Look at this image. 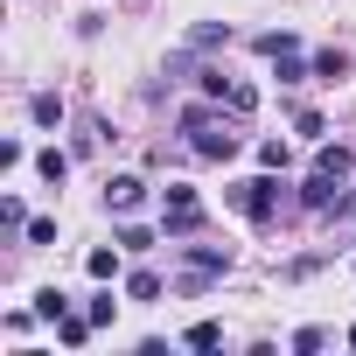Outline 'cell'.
Here are the masks:
<instances>
[{
    "instance_id": "obj_22",
    "label": "cell",
    "mask_w": 356,
    "mask_h": 356,
    "mask_svg": "<svg viewBox=\"0 0 356 356\" xmlns=\"http://www.w3.org/2000/svg\"><path fill=\"white\" fill-rule=\"evenodd\" d=\"M112 307H119V300H112V293H98V300H91V307H84V314H91V321H98V328H112Z\"/></svg>"
},
{
    "instance_id": "obj_14",
    "label": "cell",
    "mask_w": 356,
    "mask_h": 356,
    "mask_svg": "<svg viewBox=\"0 0 356 356\" xmlns=\"http://www.w3.org/2000/svg\"><path fill=\"white\" fill-rule=\"evenodd\" d=\"M189 42H196V49H224V42H231V29H224V22H203Z\"/></svg>"
},
{
    "instance_id": "obj_12",
    "label": "cell",
    "mask_w": 356,
    "mask_h": 356,
    "mask_svg": "<svg viewBox=\"0 0 356 356\" xmlns=\"http://www.w3.org/2000/svg\"><path fill=\"white\" fill-rule=\"evenodd\" d=\"M286 49H300L293 29H266V35H259V56H286Z\"/></svg>"
},
{
    "instance_id": "obj_23",
    "label": "cell",
    "mask_w": 356,
    "mask_h": 356,
    "mask_svg": "<svg viewBox=\"0 0 356 356\" xmlns=\"http://www.w3.org/2000/svg\"><path fill=\"white\" fill-rule=\"evenodd\" d=\"M321 342H328V335H321V328H300V335H293V356H314V349H321Z\"/></svg>"
},
{
    "instance_id": "obj_10",
    "label": "cell",
    "mask_w": 356,
    "mask_h": 356,
    "mask_svg": "<svg viewBox=\"0 0 356 356\" xmlns=\"http://www.w3.org/2000/svg\"><path fill=\"white\" fill-rule=\"evenodd\" d=\"M35 314H42V321H63V314H70V293L42 286V293H35Z\"/></svg>"
},
{
    "instance_id": "obj_1",
    "label": "cell",
    "mask_w": 356,
    "mask_h": 356,
    "mask_svg": "<svg viewBox=\"0 0 356 356\" xmlns=\"http://www.w3.org/2000/svg\"><path fill=\"white\" fill-rule=\"evenodd\" d=\"M238 112H210V105H189L182 112V133H189V147L203 154V161H231L238 154V126H231Z\"/></svg>"
},
{
    "instance_id": "obj_18",
    "label": "cell",
    "mask_w": 356,
    "mask_h": 356,
    "mask_svg": "<svg viewBox=\"0 0 356 356\" xmlns=\"http://www.w3.org/2000/svg\"><path fill=\"white\" fill-rule=\"evenodd\" d=\"M84 266H91V280H112V273H119V252H91Z\"/></svg>"
},
{
    "instance_id": "obj_15",
    "label": "cell",
    "mask_w": 356,
    "mask_h": 356,
    "mask_svg": "<svg viewBox=\"0 0 356 356\" xmlns=\"http://www.w3.org/2000/svg\"><path fill=\"white\" fill-rule=\"evenodd\" d=\"M126 293H133V300H161V273H133Z\"/></svg>"
},
{
    "instance_id": "obj_16",
    "label": "cell",
    "mask_w": 356,
    "mask_h": 356,
    "mask_svg": "<svg viewBox=\"0 0 356 356\" xmlns=\"http://www.w3.org/2000/svg\"><path fill=\"white\" fill-rule=\"evenodd\" d=\"M182 342H189V349H217V342H224V328H217V321H196Z\"/></svg>"
},
{
    "instance_id": "obj_24",
    "label": "cell",
    "mask_w": 356,
    "mask_h": 356,
    "mask_svg": "<svg viewBox=\"0 0 356 356\" xmlns=\"http://www.w3.org/2000/svg\"><path fill=\"white\" fill-rule=\"evenodd\" d=\"M349 349H356V321H349Z\"/></svg>"
},
{
    "instance_id": "obj_11",
    "label": "cell",
    "mask_w": 356,
    "mask_h": 356,
    "mask_svg": "<svg viewBox=\"0 0 356 356\" xmlns=\"http://www.w3.org/2000/svg\"><path fill=\"white\" fill-rule=\"evenodd\" d=\"M35 168H42V182H56V189H63V175H70V154H56V147H49V154H35Z\"/></svg>"
},
{
    "instance_id": "obj_5",
    "label": "cell",
    "mask_w": 356,
    "mask_h": 356,
    "mask_svg": "<svg viewBox=\"0 0 356 356\" xmlns=\"http://www.w3.org/2000/svg\"><path fill=\"white\" fill-rule=\"evenodd\" d=\"M335 196H342V182H335V175H328V168H314V175H307V182H300V203H307V210H328Z\"/></svg>"
},
{
    "instance_id": "obj_13",
    "label": "cell",
    "mask_w": 356,
    "mask_h": 356,
    "mask_svg": "<svg viewBox=\"0 0 356 356\" xmlns=\"http://www.w3.org/2000/svg\"><path fill=\"white\" fill-rule=\"evenodd\" d=\"M224 105H231L238 119H252V112H259V91H252V84H231V91H224Z\"/></svg>"
},
{
    "instance_id": "obj_21",
    "label": "cell",
    "mask_w": 356,
    "mask_h": 356,
    "mask_svg": "<svg viewBox=\"0 0 356 356\" xmlns=\"http://www.w3.org/2000/svg\"><path fill=\"white\" fill-rule=\"evenodd\" d=\"M119 245H126V252H147V245H154V231H140V224H126V231H119Z\"/></svg>"
},
{
    "instance_id": "obj_3",
    "label": "cell",
    "mask_w": 356,
    "mask_h": 356,
    "mask_svg": "<svg viewBox=\"0 0 356 356\" xmlns=\"http://www.w3.org/2000/svg\"><path fill=\"white\" fill-rule=\"evenodd\" d=\"M147 203V182H140V175H112V182H105V210L112 217H133Z\"/></svg>"
},
{
    "instance_id": "obj_2",
    "label": "cell",
    "mask_w": 356,
    "mask_h": 356,
    "mask_svg": "<svg viewBox=\"0 0 356 356\" xmlns=\"http://www.w3.org/2000/svg\"><path fill=\"white\" fill-rule=\"evenodd\" d=\"M231 203H238L252 224H266V217H273V203H280V182H273V168H266V175H252V182H238V189H231Z\"/></svg>"
},
{
    "instance_id": "obj_6",
    "label": "cell",
    "mask_w": 356,
    "mask_h": 356,
    "mask_svg": "<svg viewBox=\"0 0 356 356\" xmlns=\"http://www.w3.org/2000/svg\"><path fill=\"white\" fill-rule=\"evenodd\" d=\"M29 112H35V126H49V133H56V126H63V112H70V105H63V98H56V91H35V98H29Z\"/></svg>"
},
{
    "instance_id": "obj_8",
    "label": "cell",
    "mask_w": 356,
    "mask_h": 356,
    "mask_svg": "<svg viewBox=\"0 0 356 356\" xmlns=\"http://www.w3.org/2000/svg\"><path fill=\"white\" fill-rule=\"evenodd\" d=\"M314 168H328L335 182H349V168H356V154H349V147H321V154H314Z\"/></svg>"
},
{
    "instance_id": "obj_20",
    "label": "cell",
    "mask_w": 356,
    "mask_h": 356,
    "mask_svg": "<svg viewBox=\"0 0 356 356\" xmlns=\"http://www.w3.org/2000/svg\"><path fill=\"white\" fill-rule=\"evenodd\" d=\"M29 245H56V224L49 217H29Z\"/></svg>"
},
{
    "instance_id": "obj_17",
    "label": "cell",
    "mask_w": 356,
    "mask_h": 356,
    "mask_svg": "<svg viewBox=\"0 0 356 356\" xmlns=\"http://www.w3.org/2000/svg\"><path fill=\"white\" fill-rule=\"evenodd\" d=\"M0 224H8V231H29V210H22V196H0Z\"/></svg>"
},
{
    "instance_id": "obj_9",
    "label": "cell",
    "mask_w": 356,
    "mask_h": 356,
    "mask_svg": "<svg viewBox=\"0 0 356 356\" xmlns=\"http://www.w3.org/2000/svg\"><path fill=\"white\" fill-rule=\"evenodd\" d=\"M314 77H321V84H342V77H349V56H342V49H321V56H314Z\"/></svg>"
},
{
    "instance_id": "obj_7",
    "label": "cell",
    "mask_w": 356,
    "mask_h": 356,
    "mask_svg": "<svg viewBox=\"0 0 356 356\" xmlns=\"http://www.w3.org/2000/svg\"><path fill=\"white\" fill-rule=\"evenodd\" d=\"M91 328H98L91 314H63V321H56V335H63V349H84V342H91Z\"/></svg>"
},
{
    "instance_id": "obj_19",
    "label": "cell",
    "mask_w": 356,
    "mask_h": 356,
    "mask_svg": "<svg viewBox=\"0 0 356 356\" xmlns=\"http://www.w3.org/2000/svg\"><path fill=\"white\" fill-rule=\"evenodd\" d=\"M259 161H266V168L280 175V168H286V140H266V147H259Z\"/></svg>"
},
{
    "instance_id": "obj_4",
    "label": "cell",
    "mask_w": 356,
    "mask_h": 356,
    "mask_svg": "<svg viewBox=\"0 0 356 356\" xmlns=\"http://www.w3.org/2000/svg\"><path fill=\"white\" fill-rule=\"evenodd\" d=\"M196 231H203V203H168L161 238H196Z\"/></svg>"
}]
</instances>
